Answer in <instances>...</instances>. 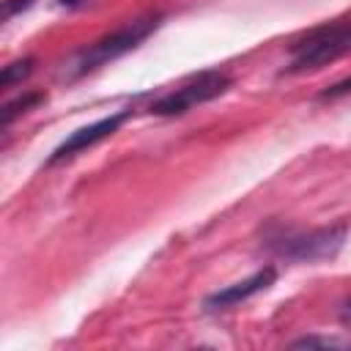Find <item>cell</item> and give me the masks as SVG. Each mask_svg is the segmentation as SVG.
I'll return each mask as SVG.
<instances>
[{"label": "cell", "mask_w": 351, "mask_h": 351, "mask_svg": "<svg viewBox=\"0 0 351 351\" xmlns=\"http://www.w3.org/2000/svg\"><path fill=\"white\" fill-rule=\"evenodd\" d=\"M159 25H162L159 14H145V16H137V19L126 22V25H121L118 30H112V33L96 38L93 44L82 47L80 52H74L71 60L63 69V77L66 80H80V77H85V74H90V71L123 58L126 52L137 49Z\"/></svg>", "instance_id": "6da1fadb"}, {"label": "cell", "mask_w": 351, "mask_h": 351, "mask_svg": "<svg viewBox=\"0 0 351 351\" xmlns=\"http://www.w3.org/2000/svg\"><path fill=\"white\" fill-rule=\"evenodd\" d=\"M351 52V16H340L307 30L288 47V74H304L335 63Z\"/></svg>", "instance_id": "7a4b0ae2"}, {"label": "cell", "mask_w": 351, "mask_h": 351, "mask_svg": "<svg viewBox=\"0 0 351 351\" xmlns=\"http://www.w3.org/2000/svg\"><path fill=\"white\" fill-rule=\"evenodd\" d=\"M233 85V80L219 71V69H206L195 77H189L186 82H181L178 88L162 93L159 99H154L148 104V112L151 115H162V118H176V115H184L206 101H214L219 99L222 93H228Z\"/></svg>", "instance_id": "3957f363"}, {"label": "cell", "mask_w": 351, "mask_h": 351, "mask_svg": "<svg viewBox=\"0 0 351 351\" xmlns=\"http://www.w3.org/2000/svg\"><path fill=\"white\" fill-rule=\"evenodd\" d=\"M346 233H348V225L346 222H335V225L313 228L307 233H285V236L271 241V250L277 255L288 258V261L318 263V261L335 258L343 250Z\"/></svg>", "instance_id": "277c9868"}, {"label": "cell", "mask_w": 351, "mask_h": 351, "mask_svg": "<svg viewBox=\"0 0 351 351\" xmlns=\"http://www.w3.org/2000/svg\"><path fill=\"white\" fill-rule=\"evenodd\" d=\"M129 118H132V110H121V112L104 115V118H99V121H93V123H85V126L74 129V132H71V134H69V137L49 154L47 167L60 165V162H66V159H71V156H77V154L93 148L96 143H101V140H107L110 134H115Z\"/></svg>", "instance_id": "5b68a950"}, {"label": "cell", "mask_w": 351, "mask_h": 351, "mask_svg": "<svg viewBox=\"0 0 351 351\" xmlns=\"http://www.w3.org/2000/svg\"><path fill=\"white\" fill-rule=\"evenodd\" d=\"M274 280H277V271H274L271 266L258 269L255 274H250V277H244V280H239V282H233V285H225L222 291L208 293L206 302H203V307L211 310V313H217V310H230V307L247 302L250 296L266 291L269 285H274Z\"/></svg>", "instance_id": "8992f818"}, {"label": "cell", "mask_w": 351, "mask_h": 351, "mask_svg": "<svg viewBox=\"0 0 351 351\" xmlns=\"http://www.w3.org/2000/svg\"><path fill=\"white\" fill-rule=\"evenodd\" d=\"M38 101H44V93H25V96H19V99L8 101V104L0 110V126H3V129H8V126H11V121H14L16 115L27 112V110H30V107H36Z\"/></svg>", "instance_id": "52a82bcc"}, {"label": "cell", "mask_w": 351, "mask_h": 351, "mask_svg": "<svg viewBox=\"0 0 351 351\" xmlns=\"http://www.w3.org/2000/svg\"><path fill=\"white\" fill-rule=\"evenodd\" d=\"M30 71H33V58H22V60H14V63L3 66V71H0V88H11V85L22 82Z\"/></svg>", "instance_id": "ba28073f"}, {"label": "cell", "mask_w": 351, "mask_h": 351, "mask_svg": "<svg viewBox=\"0 0 351 351\" xmlns=\"http://www.w3.org/2000/svg\"><path fill=\"white\" fill-rule=\"evenodd\" d=\"M348 93H351V74H348L346 80H340V82L329 85L326 90H321V93H318V99H321V101H332V99H343V96H348Z\"/></svg>", "instance_id": "9c48e42d"}, {"label": "cell", "mask_w": 351, "mask_h": 351, "mask_svg": "<svg viewBox=\"0 0 351 351\" xmlns=\"http://www.w3.org/2000/svg\"><path fill=\"white\" fill-rule=\"evenodd\" d=\"M30 5H33V0H5V3H3V16L11 19V16H16L19 11H25V8H30Z\"/></svg>", "instance_id": "30bf717a"}, {"label": "cell", "mask_w": 351, "mask_h": 351, "mask_svg": "<svg viewBox=\"0 0 351 351\" xmlns=\"http://www.w3.org/2000/svg\"><path fill=\"white\" fill-rule=\"evenodd\" d=\"M60 3H63V5H82L85 0H60Z\"/></svg>", "instance_id": "8fae6325"}, {"label": "cell", "mask_w": 351, "mask_h": 351, "mask_svg": "<svg viewBox=\"0 0 351 351\" xmlns=\"http://www.w3.org/2000/svg\"><path fill=\"white\" fill-rule=\"evenodd\" d=\"M348 313H351V304H348Z\"/></svg>", "instance_id": "7c38bea8"}]
</instances>
